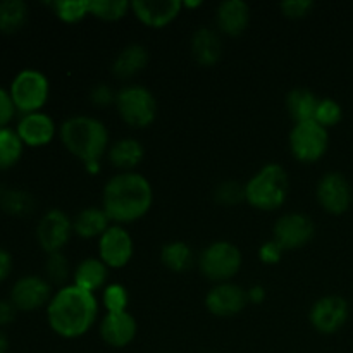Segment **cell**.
<instances>
[{
  "label": "cell",
  "mask_w": 353,
  "mask_h": 353,
  "mask_svg": "<svg viewBox=\"0 0 353 353\" xmlns=\"http://www.w3.org/2000/svg\"><path fill=\"white\" fill-rule=\"evenodd\" d=\"M317 202L326 212L340 216L352 205V186L340 172H327L317 185Z\"/></svg>",
  "instance_id": "cell-12"
},
{
  "label": "cell",
  "mask_w": 353,
  "mask_h": 353,
  "mask_svg": "<svg viewBox=\"0 0 353 353\" xmlns=\"http://www.w3.org/2000/svg\"><path fill=\"white\" fill-rule=\"evenodd\" d=\"M0 205L12 216H26L34 209L33 196L23 190H7L0 199Z\"/></svg>",
  "instance_id": "cell-30"
},
{
  "label": "cell",
  "mask_w": 353,
  "mask_h": 353,
  "mask_svg": "<svg viewBox=\"0 0 353 353\" xmlns=\"http://www.w3.org/2000/svg\"><path fill=\"white\" fill-rule=\"evenodd\" d=\"M14 114H16V107L10 99V93L0 86V128H7Z\"/></svg>",
  "instance_id": "cell-38"
},
{
  "label": "cell",
  "mask_w": 353,
  "mask_h": 353,
  "mask_svg": "<svg viewBox=\"0 0 353 353\" xmlns=\"http://www.w3.org/2000/svg\"><path fill=\"white\" fill-rule=\"evenodd\" d=\"M283 252L285 250H283L281 245H279L278 241L274 240L265 241V243L261 247V250H259V259L268 265L278 264L283 257Z\"/></svg>",
  "instance_id": "cell-37"
},
{
  "label": "cell",
  "mask_w": 353,
  "mask_h": 353,
  "mask_svg": "<svg viewBox=\"0 0 353 353\" xmlns=\"http://www.w3.org/2000/svg\"><path fill=\"white\" fill-rule=\"evenodd\" d=\"M223 54V43L217 31L210 28H199L192 37V55L200 65H216Z\"/></svg>",
  "instance_id": "cell-20"
},
{
  "label": "cell",
  "mask_w": 353,
  "mask_h": 353,
  "mask_svg": "<svg viewBox=\"0 0 353 353\" xmlns=\"http://www.w3.org/2000/svg\"><path fill=\"white\" fill-rule=\"evenodd\" d=\"M216 21L228 37H240L250 23V7L241 0H226L217 7Z\"/></svg>",
  "instance_id": "cell-19"
},
{
  "label": "cell",
  "mask_w": 353,
  "mask_h": 353,
  "mask_svg": "<svg viewBox=\"0 0 353 353\" xmlns=\"http://www.w3.org/2000/svg\"><path fill=\"white\" fill-rule=\"evenodd\" d=\"M183 2L179 0H134L131 10L148 28H164L179 16Z\"/></svg>",
  "instance_id": "cell-16"
},
{
  "label": "cell",
  "mask_w": 353,
  "mask_h": 353,
  "mask_svg": "<svg viewBox=\"0 0 353 353\" xmlns=\"http://www.w3.org/2000/svg\"><path fill=\"white\" fill-rule=\"evenodd\" d=\"M61 140L69 154L90 164L100 162V157L107 152L109 131L105 124L95 117L74 116L62 123Z\"/></svg>",
  "instance_id": "cell-3"
},
{
  "label": "cell",
  "mask_w": 353,
  "mask_h": 353,
  "mask_svg": "<svg viewBox=\"0 0 353 353\" xmlns=\"http://www.w3.org/2000/svg\"><path fill=\"white\" fill-rule=\"evenodd\" d=\"M107 268L100 259H85L74 271V283L72 285L86 290L95 295L97 290L103 288L107 281Z\"/></svg>",
  "instance_id": "cell-24"
},
{
  "label": "cell",
  "mask_w": 353,
  "mask_h": 353,
  "mask_svg": "<svg viewBox=\"0 0 353 353\" xmlns=\"http://www.w3.org/2000/svg\"><path fill=\"white\" fill-rule=\"evenodd\" d=\"M110 219L103 209H95V207H88V209L81 210L78 216L72 221V231L78 234L79 238L85 240H92V238H100L107 230H109Z\"/></svg>",
  "instance_id": "cell-22"
},
{
  "label": "cell",
  "mask_w": 353,
  "mask_h": 353,
  "mask_svg": "<svg viewBox=\"0 0 353 353\" xmlns=\"http://www.w3.org/2000/svg\"><path fill=\"white\" fill-rule=\"evenodd\" d=\"M24 143L10 128H0V171L14 168L23 157Z\"/></svg>",
  "instance_id": "cell-28"
},
{
  "label": "cell",
  "mask_w": 353,
  "mask_h": 353,
  "mask_svg": "<svg viewBox=\"0 0 353 353\" xmlns=\"http://www.w3.org/2000/svg\"><path fill=\"white\" fill-rule=\"evenodd\" d=\"M316 226L307 214H285L274 224V241L281 245L283 250H296L303 247L312 240Z\"/></svg>",
  "instance_id": "cell-11"
},
{
  "label": "cell",
  "mask_w": 353,
  "mask_h": 353,
  "mask_svg": "<svg viewBox=\"0 0 353 353\" xmlns=\"http://www.w3.org/2000/svg\"><path fill=\"white\" fill-rule=\"evenodd\" d=\"M161 261L174 272H186L193 264V252L185 241H171L161 250Z\"/></svg>",
  "instance_id": "cell-27"
},
{
  "label": "cell",
  "mask_w": 353,
  "mask_h": 353,
  "mask_svg": "<svg viewBox=\"0 0 353 353\" xmlns=\"http://www.w3.org/2000/svg\"><path fill=\"white\" fill-rule=\"evenodd\" d=\"M321 100L314 92L307 88H295L286 95V107L290 116L296 123H307L316 119V110Z\"/></svg>",
  "instance_id": "cell-25"
},
{
  "label": "cell",
  "mask_w": 353,
  "mask_h": 353,
  "mask_svg": "<svg viewBox=\"0 0 353 353\" xmlns=\"http://www.w3.org/2000/svg\"><path fill=\"white\" fill-rule=\"evenodd\" d=\"M99 314L93 293L76 285L62 286L47 305L48 326L55 334L68 340L83 336L92 330Z\"/></svg>",
  "instance_id": "cell-1"
},
{
  "label": "cell",
  "mask_w": 353,
  "mask_h": 353,
  "mask_svg": "<svg viewBox=\"0 0 353 353\" xmlns=\"http://www.w3.org/2000/svg\"><path fill=\"white\" fill-rule=\"evenodd\" d=\"M128 302H130V295L119 283H112L103 288V305L107 312H126Z\"/></svg>",
  "instance_id": "cell-33"
},
{
  "label": "cell",
  "mask_w": 353,
  "mask_h": 353,
  "mask_svg": "<svg viewBox=\"0 0 353 353\" xmlns=\"http://www.w3.org/2000/svg\"><path fill=\"white\" fill-rule=\"evenodd\" d=\"M28 21V6L23 0L0 2V31L6 34L17 33Z\"/></svg>",
  "instance_id": "cell-26"
},
{
  "label": "cell",
  "mask_w": 353,
  "mask_h": 353,
  "mask_svg": "<svg viewBox=\"0 0 353 353\" xmlns=\"http://www.w3.org/2000/svg\"><path fill=\"white\" fill-rule=\"evenodd\" d=\"M200 271L207 279L228 283L241 268V252L230 241H214L200 255Z\"/></svg>",
  "instance_id": "cell-7"
},
{
  "label": "cell",
  "mask_w": 353,
  "mask_h": 353,
  "mask_svg": "<svg viewBox=\"0 0 353 353\" xmlns=\"http://www.w3.org/2000/svg\"><path fill=\"white\" fill-rule=\"evenodd\" d=\"M148 59H150V55H148V50L143 45H128L126 48L121 50V54L117 55L116 61H114V76L119 79L133 78V76H137L138 72H141L147 68Z\"/></svg>",
  "instance_id": "cell-21"
},
{
  "label": "cell",
  "mask_w": 353,
  "mask_h": 353,
  "mask_svg": "<svg viewBox=\"0 0 353 353\" xmlns=\"http://www.w3.org/2000/svg\"><path fill=\"white\" fill-rule=\"evenodd\" d=\"M341 117H343V110H341L340 103L331 99H323L319 102V105H317L316 119L314 121L327 130L331 126H336L341 121Z\"/></svg>",
  "instance_id": "cell-34"
},
{
  "label": "cell",
  "mask_w": 353,
  "mask_h": 353,
  "mask_svg": "<svg viewBox=\"0 0 353 353\" xmlns=\"http://www.w3.org/2000/svg\"><path fill=\"white\" fill-rule=\"evenodd\" d=\"M248 302L252 303H262L265 300V290L262 286H252L247 292Z\"/></svg>",
  "instance_id": "cell-42"
},
{
  "label": "cell",
  "mask_w": 353,
  "mask_h": 353,
  "mask_svg": "<svg viewBox=\"0 0 353 353\" xmlns=\"http://www.w3.org/2000/svg\"><path fill=\"white\" fill-rule=\"evenodd\" d=\"M348 314H350V309H348L347 300L336 295H330L323 296L314 303L309 319L314 330L319 333L334 334L345 326V323L348 321Z\"/></svg>",
  "instance_id": "cell-10"
},
{
  "label": "cell",
  "mask_w": 353,
  "mask_h": 353,
  "mask_svg": "<svg viewBox=\"0 0 353 353\" xmlns=\"http://www.w3.org/2000/svg\"><path fill=\"white\" fill-rule=\"evenodd\" d=\"M145 150L141 143L133 138H123L109 148V161L114 168L123 169V172H131L141 161Z\"/></svg>",
  "instance_id": "cell-23"
},
{
  "label": "cell",
  "mask_w": 353,
  "mask_h": 353,
  "mask_svg": "<svg viewBox=\"0 0 353 353\" xmlns=\"http://www.w3.org/2000/svg\"><path fill=\"white\" fill-rule=\"evenodd\" d=\"M90 97H92V102L100 107L109 105L110 102H116V95H114V92L109 88V86L103 85V83L102 85H97L95 88L92 90V95Z\"/></svg>",
  "instance_id": "cell-39"
},
{
  "label": "cell",
  "mask_w": 353,
  "mask_h": 353,
  "mask_svg": "<svg viewBox=\"0 0 353 353\" xmlns=\"http://www.w3.org/2000/svg\"><path fill=\"white\" fill-rule=\"evenodd\" d=\"M214 200L219 205L233 207L238 205L245 200V186H241L238 181H224L214 192Z\"/></svg>",
  "instance_id": "cell-32"
},
{
  "label": "cell",
  "mask_w": 353,
  "mask_h": 353,
  "mask_svg": "<svg viewBox=\"0 0 353 353\" xmlns=\"http://www.w3.org/2000/svg\"><path fill=\"white\" fill-rule=\"evenodd\" d=\"M16 307L10 300H0V326H7L16 317Z\"/></svg>",
  "instance_id": "cell-40"
},
{
  "label": "cell",
  "mask_w": 353,
  "mask_h": 353,
  "mask_svg": "<svg viewBox=\"0 0 353 353\" xmlns=\"http://www.w3.org/2000/svg\"><path fill=\"white\" fill-rule=\"evenodd\" d=\"M314 9V2L310 0H286L281 3V10L286 17L302 19Z\"/></svg>",
  "instance_id": "cell-36"
},
{
  "label": "cell",
  "mask_w": 353,
  "mask_h": 353,
  "mask_svg": "<svg viewBox=\"0 0 353 353\" xmlns=\"http://www.w3.org/2000/svg\"><path fill=\"white\" fill-rule=\"evenodd\" d=\"M116 107L124 123L131 128H147L157 117V102L145 86H124L116 95Z\"/></svg>",
  "instance_id": "cell-6"
},
{
  "label": "cell",
  "mask_w": 353,
  "mask_h": 353,
  "mask_svg": "<svg viewBox=\"0 0 353 353\" xmlns=\"http://www.w3.org/2000/svg\"><path fill=\"white\" fill-rule=\"evenodd\" d=\"M50 300V285L38 276H24V278L17 279L16 285L12 286V292H10V302L14 303L17 310H23V312L40 309L45 303L48 305Z\"/></svg>",
  "instance_id": "cell-15"
},
{
  "label": "cell",
  "mask_w": 353,
  "mask_h": 353,
  "mask_svg": "<svg viewBox=\"0 0 353 353\" xmlns=\"http://www.w3.org/2000/svg\"><path fill=\"white\" fill-rule=\"evenodd\" d=\"M85 168H86V171L88 172H99L100 171V162H90V164H85Z\"/></svg>",
  "instance_id": "cell-44"
},
{
  "label": "cell",
  "mask_w": 353,
  "mask_h": 353,
  "mask_svg": "<svg viewBox=\"0 0 353 353\" xmlns=\"http://www.w3.org/2000/svg\"><path fill=\"white\" fill-rule=\"evenodd\" d=\"M21 141L28 147H43L54 140L55 123L48 114L33 112L21 117L16 128Z\"/></svg>",
  "instance_id": "cell-18"
},
{
  "label": "cell",
  "mask_w": 353,
  "mask_h": 353,
  "mask_svg": "<svg viewBox=\"0 0 353 353\" xmlns=\"http://www.w3.org/2000/svg\"><path fill=\"white\" fill-rule=\"evenodd\" d=\"M248 295L233 283H217L205 296V307L216 317H233L247 307Z\"/></svg>",
  "instance_id": "cell-14"
},
{
  "label": "cell",
  "mask_w": 353,
  "mask_h": 353,
  "mask_svg": "<svg viewBox=\"0 0 353 353\" xmlns=\"http://www.w3.org/2000/svg\"><path fill=\"white\" fill-rule=\"evenodd\" d=\"M199 6H202V2H186V3H183V7H199Z\"/></svg>",
  "instance_id": "cell-45"
},
{
  "label": "cell",
  "mask_w": 353,
  "mask_h": 353,
  "mask_svg": "<svg viewBox=\"0 0 353 353\" xmlns=\"http://www.w3.org/2000/svg\"><path fill=\"white\" fill-rule=\"evenodd\" d=\"M9 93L16 110L26 116V114L40 112L48 100L50 85L43 72L37 69H23L10 83Z\"/></svg>",
  "instance_id": "cell-5"
},
{
  "label": "cell",
  "mask_w": 353,
  "mask_h": 353,
  "mask_svg": "<svg viewBox=\"0 0 353 353\" xmlns=\"http://www.w3.org/2000/svg\"><path fill=\"white\" fill-rule=\"evenodd\" d=\"M137 321L130 312H107L100 323V336L114 348L128 347L137 338Z\"/></svg>",
  "instance_id": "cell-17"
},
{
  "label": "cell",
  "mask_w": 353,
  "mask_h": 353,
  "mask_svg": "<svg viewBox=\"0 0 353 353\" xmlns=\"http://www.w3.org/2000/svg\"><path fill=\"white\" fill-rule=\"evenodd\" d=\"M52 7H54L59 19L68 24L79 23L83 17L90 14L88 0H61V2L52 3Z\"/></svg>",
  "instance_id": "cell-31"
},
{
  "label": "cell",
  "mask_w": 353,
  "mask_h": 353,
  "mask_svg": "<svg viewBox=\"0 0 353 353\" xmlns=\"http://www.w3.org/2000/svg\"><path fill=\"white\" fill-rule=\"evenodd\" d=\"M71 233H74L72 221L61 209L48 210L37 228L38 243L48 255L59 254L68 245Z\"/></svg>",
  "instance_id": "cell-9"
},
{
  "label": "cell",
  "mask_w": 353,
  "mask_h": 353,
  "mask_svg": "<svg viewBox=\"0 0 353 353\" xmlns=\"http://www.w3.org/2000/svg\"><path fill=\"white\" fill-rule=\"evenodd\" d=\"M45 272H47L48 279H50L52 283L62 285L69 276L68 259H65L61 252H59V254L48 255V261L47 264H45Z\"/></svg>",
  "instance_id": "cell-35"
},
{
  "label": "cell",
  "mask_w": 353,
  "mask_h": 353,
  "mask_svg": "<svg viewBox=\"0 0 353 353\" xmlns=\"http://www.w3.org/2000/svg\"><path fill=\"white\" fill-rule=\"evenodd\" d=\"M154 190L140 172H121L109 179L103 188L102 209L116 224H130L141 219L150 210Z\"/></svg>",
  "instance_id": "cell-2"
},
{
  "label": "cell",
  "mask_w": 353,
  "mask_h": 353,
  "mask_svg": "<svg viewBox=\"0 0 353 353\" xmlns=\"http://www.w3.org/2000/svg\"><path fill=\"white\" fill-rule=\"evenodd\" d=\"M133 250L130 233L119 224L109 226V230L99 238V259L109 269H121L128 265L133 257Z\"/></svg>",
  "instance_id": "cell-13"
},
{
  "label": "cell",
  "mask_w": 353,
  "mask_h": 353,
  "mask_svg": "<svg viewBox=\"0 0 353 353\" xmlns=\"http://www.w3.org/2000/svg\"><path fill=\"white\" fill-rule=\"evenodd\" d=\"M288 174L279 164H268L245 185V200L254 209L278 210L288 199Z\"/></svg>",
  "instance_id": "cell-4"
},
{
  "label": "cell",
  "mask_w": 353,
  "mask_h": 353,
  "mask_svg": "<svg viewBox=\"0 0 353 353\" xmlns=\"http://www.w3.org/2000/svg\"><path fill=\"white\" fill-rule=\"evenodd\" d=\"M12 271V257L7 250L0 248V283L6 281Z\"/></svg>",
  "instance_id": "cell-41"
},
{
  "label": "cell",
  "mask_w": 353,
  "mask_h": 353,
  "mask_svg": "<svg viewBox=\"0 0 353 353\" xmlns=\"http://www.w3.org/2000/svg\"><path fill=\"white\" fill-rule=\"evenodd\" d=\"M327 147H330L327 130L316 121L296 123L290 133V150L293 157L303 164H312L323 159Z\"/></svg>",
  "instance_id": "cell-8"
},
{
  "label": "cell",
  "mask_w": 353,
  "mask_h": 353,
  "mask_svg": "<svg viewBox=\"0 0 353 353\" xmlns=\"http://www.w3.org/2000/svg\"><path fill=\"white\" fill-rule=\"evenodd\" d=\"M7 348H9V341H7L6 334L0 333V353H7Z\"/></svg>",
  "instance_id": "cell-43"
},
{
  "label": "cell",
  "mask_w": 353,
  "mask_h": 353,
  "mask_svg": "<svg viewBox=\"0 0 353 353\" xmlns=\"http://www.w3.org/2000/svg\"><path fill=\"white\" fill-rule=\"evenodd\" d=\"M131 10L126 0H90V14L102 21H119Z\"/></svg>",
  "instance_id": "cell-29"
}]
</instances>
